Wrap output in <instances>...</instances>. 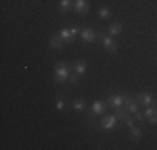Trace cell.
I'll return each mask as SVG.
<instances>
[{
	"label": "cell",
	"instance_id": "obj_1",
	"mask_svg": "<svg viewBox=\"0 0 157 150\" xmlns=\"http://www.w3.org/2000/svg\"><path fill=\"white\" fill-rule=\"evenodd\" d=\"M70 69H72V65H70L69 62H57L55 63V72H54V77H55V82L57 84H65V82H69V77H70Z\"/></svg>",
	"mask_w": 157,
	"mask_h": 150
},
{
	"label": "cell",
	"instance_id": "obj_2",
	"mask_svg": "<svg viewBox=\"0 0 157 150\" xmlns=\"http://www.w3.org/2000/svg\"><path fill=\"white\" fill-rule=\"evenodd\" d=\"M130 99L129 93L122 92V93H110L109 99H107V103H109V107L112 108H119V107H124V103L127 100Z\"/></svg>",
	"mask_w": 157,
	"mask_h": 150
},
{
	"label": "cell",
	"instance_id": "obj_3",
	"mask_svg": "<svg viewBox=\"0 0 157 150\" xmlns=\"http://www.w3.org/2000/svg\"><path fill=\"white\" fill-rule=\"evenodd\" d=\"M97 39L100 40V43L104 45V48H105L109 54L117 52V43H115V40H114L112 35H104L102 32H97Z\"/></svg>",
	"mask_w": 157,
	"mask_h": 150
},
{
	"label": "cell",
	"instance_id": "obj_4",
	"mask_svg": "<svg viewBox=\"0 0 157 150\" xmlns=\"http://www.w3.org/2000/svg\"><path fill=\"white\" fill-rule=\"evenodd\" d=\"M117 122H119V118H117V115H115V114L102 115L99 125H100V129H104V130H114L115 127H117Z\"/></svg>",
	"mask_w": 157,
	"mask_h": 150
},
{
	"label": "cell",
	"instance_id": "obj_5",
	"mask_svg": "<svg viewBox=\"0 0 157 150\" xmlns=\"http://www.w3.org/2000/svg\"><path fill=\"white\" fill-rule=\"evenodd\" d=\"M80 39L84 43H94L97 40V32L94 28H84L80 30Z\"/></svg>",
	"mask_w": 157,
	"mask_h": 150
},
{
	"label": "cell",
	"instance_id": "obj_6",
	"mask_svg": "<svg viewBox=\"0 0 157 150\" xmlns=\"http://www.w3.org/2000/svg\"><path fill=\"white\" fill-rule=\"evenodd\" d=\"M136 100H137V103H139L140 107H147V105H152V103H154L152 95H151V93H147V92H139V93L136 95Z\"/></svg>",
	"mask_w": 157,
	"mask_h": 150
},
{
	"label": "cell",
	"instance_id": "obj_7",
	"mask_svg": "<svg viewBox=\"0 0 157 150\" xmlns=\"http://www.w3.org/2000/svg\"><path fill=\"white\" fill-rule=\"evenodd\" d=\"M107 102H104V100H95L94 103H92V107H90V112L94 115H104L105 114V110H107Z\"/></svg>",
	"mask_w": 157,
	"mask_h": 150
},
{
	"label": "cell",
	"instance_id": "obj_8",
	"mask_svg": "<svg viewBox=\"0 0 157 150\" xmlns=\"http://www.w3.org/2000/svg\"><path fill=\"white\" fill-rule=\"evenodd\" d=\"M74 10H75V13H78V15H85L89 12L87 0H75V3H74Z\"/></svg>",
	"mask_w": 157,
	"mask_h": 150
},
{
	"label": "cell",
	"instance_id": "obj_9",
	"mask_svg": "<svg viewBox=\"0 0 157 150\" xmlns=\"http://www.w3.org/2000/svg\"><path fill=\"white\" fill-rule=\"evenodd\" d=\"M48 45H50V48H54V50H60V48H63L65 42H63L59 35H52L50 39H48Z\"/></svg>",
	"mask_w": 157,
	"mask_h": 150
},
{
	"label": "cell",
	"instance_id": "obj_10",
	"mask_svg": "<svg viewBox=\"0 0 157 150\" xmlns=\"http://www.w3.org/2000/svg\"><path fill=\"white\" fill-rule=\"evenodd\" d=\"M72 70L78 75H84L87 72V63H85L84 60H75V62L72 63Z\"/></svg>",
	"mask_w": 157,
	"mask_h": 150
},
{
	"label": "cell",
	"instance_id": "obj_11",
	"mask_svg": "<svg viewBox=\"0 0 157 150\" xmlns=\"http://www.w3.org/2000/svg\"><path fill=\"white\" fill-rule=\"evenodd\" d=\"M129 138H130V142H134V144L140 142V138H142V130L139 129V127H130Z\"/></svg>",
	"mask_w": 157,
	"mask_h": 150
},
{
	"label": "cell",
	"instance_id": "obj_12",
	"mask_svg": "<svg viewBox=\"0 0 157 150\" xmlns=\"http://www.w3.org/2000/svg\"><path fill=\"white\" fill-rule=\"evenodd\" d=\"M139 107H140V105L137 103L136 99H129V100H127V102L124 103V108H125L127 112H129V114H136V112L139 110Z\"/></svg>",
	"mask_w": 157,
	"mask_h": 150
},
{
	"label": "cell",
	"instance_id": "obj_13",
	"mask_svg": "<svg viewBox=\"0 0 157 150\" xmlns=\"http://www.w3.org/2000/svg\"><path fill=\"white\" fill-rule=\"evenodd\" d=\"M122 24L121 22H115V24H112V25H109V28H107V33L109 35H112V37H117V35H121L122 33Z\"/></svg>",
	"mask_w": 157,
	"mask_h": 150
},
{
	"label": "cell",
	"instance_id": "obj_14",
	"mask_svg": "<svg viewBox=\"0 0 157 150\" xmlns=\"http://www.w3.org/2000/svg\"><path fill=\"white\" fill-rule=\"evenodd\" d=\"M72 108H74L75 112H85V108H87V103H85L84 99H77V100H74Z\"/></svg>",
	"mask_w": 157,
	"mask_h": 150
},
{
	"label": "cell",
	"instance_id": "obj_15",
	"mask_svg": "<svg viewBox=\"0 0 157 150\" xmlns=\"http://www.w3.org/2000/svg\"><path fill=\"white\" fill-rule=\"evenodd\" d=\"M59 37H60L65 43H72L74 42V39H72V35H70V30L69 28H62L60 32H59Z\"/></svg>",
	"mask_w": 157,
	"mask_h": 150
},
{
	"label": "cell",
	"instance_id": "obj_16",
	"mask_svg": "<svg viewBox=\"0 0 157 150\" xmlns=\"http://www.w3.org/2000/svg\"><path fill=\"white\" fill-rule=\"evenodd\" d=\"M59 9H60L62 13H67L72 9V0H60V2H59Z\"/></svg>",
	"mask_w": 157,
	"mask_h": 150
},
{
	"label": "cell",
	"instance_id": "obj_17",
	"mask_svg": "<svg viewBox=\"0 0 157 150\" xmlns=\"http://www.w3.org/2000/svg\"><path fill=\"white\" fill-rule=\"evenodd\" d=\"M122 122H124V125H127L130 129V127H134V123H136V117H134L132 114H129V112H127L125 117L122 118Z\"/></svg>",
	"mask_w": 157,
	"mask_h": 150
},
{
	"label": "cell",
	"instance_id": "obj_18",
	"mask_svg": "<svg viewBox=\"0 0 157 150\" xmlns=\"http://www.w3.org/2000/svg\"><path fill=\"white\" fill-rule=\"evenodd\" d=\"M109 17H110V9H109V7H100V9H99V18L107 20Z\"/></svg>",
	"mask_w": 157,
	"mask_h": 150
},
{
	"label": "cell",
	"instance_id": "obj_19",
	"mask_svg": "<svg viewBox=\"0 0 157 150\" xmlns=\"http://www.w3.org/2000/svg\"><path fill=\"white\" fill-rule=\"evenodd\" d=\"M65 107H67L65 100H63V99H60V97H59V99L55 100V108H57L59 112H63V110H65Z\"/></svg>",
	"mask_w": 157,
	"mask_h": 150
},
{
	"label": "cell",
	"instance_id": "obj_20",
	"mask_svg": "<svg viewBox=\"0 0 157 150\" xmlns=\"http://www.w3.org/2000/svg\"><path fill=\"white\" fill-rule=\"evenodd\" d=\"M125 114H127V110H125L124 107L115 108V115H117V118H119V120H122V118H124V117H125Z\"/></svg>",
	"mask_w": 157,
	"mask_h": 150
},
{
	"label": "cell",
	"instance_id": "obj_21",
	"mask_svg": "<svg viewBox=\"0 0 157 150\" xmlns=\"http://www.w3.org/2000/svg\"><path fill=\"white\" fill-rule=\"evenodd\" d=\"M78 77H80L78 73L72 72V73H70V77H69V82H70L72 85H77V84H78Z\"/></svg>",
	"mask_w": 157,
	"mask_h": 150
},
{
	"label": "cell",
	"instance_id": "obj_22",
	"mask_svg": "<svg viewBox=\"0 0 157 150\" xmlns=\"http://www.w3.org/2000/svg\"><path fill=\"white\" fill-rule=\"evenodd\" d=\"M69 30H70V35H72V39L75 40V37L78 35V33H80V28H78V27H75V25H74V27H70Z\"/></svg>",
	"mask_w": 157,
	"mask_h": 150
},
{
	"label": "cell",
	"instance_id": "obj_23",
	"mask_svg": "<svg viewBox=\"0 0 157 150\" xmlns=\"http://www.w3.org/2000/svg\"><path fill=\"white\" fill-rule=\"evenodd\" d=\"M147 122H149V123H152V125H154V123H157V110L151 115V117L147 118Z\"/></svg>",
	"mask_w": 157,
	"mask_h": 150
},
{
	"label": "cell",
	"instance_id": "obj_24",
	"mask_svg": "<svg viewBox=\"0 0 157 150\" xmlns=\"http://www.w3.org/2000/svg\"><path fill=\"white\" fill-rule=\"evenodd\" d=\"M134 117H136V120H144V112H140V110H137L136 114H132Z\"/></svg>",
	"mask_w": 157,
	"mask_h": 150
}]
</instances>
